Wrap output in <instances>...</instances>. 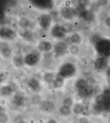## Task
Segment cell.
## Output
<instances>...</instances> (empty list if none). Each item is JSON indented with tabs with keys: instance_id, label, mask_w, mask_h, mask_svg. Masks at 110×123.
<instances>
[{
	"instance_id": "obj_1",
	"label": "cell",
	"mask_w": 110,
	"mask_h": 123,
	"mask_svg": "<svg viewBox=\"0 0 110 123\" xmlns=\"http://www.w3.org/2000/svg\"><path fill=\"white\" fill-rule=\"evenodd\" d=\"M85 110V107L84 105H73V113L76 115H81L82 112Z\"/></svg>"
}]
</instances>
